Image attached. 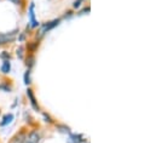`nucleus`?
I'll use <instances>...</instances> for the list:
<instances>
[{"label": "nucleus", "mask_w": 156, "mask_h": 143, "mask_svg": "<svg viewBox=\"0 0 156 143\" xmlns=\"http://www.w3.org/2000/svg\"><path fill=\"white\" fill-rule=\"evenodd\" d=\"M16 33L17 30L10 32V33H1L0 34V45H5L9 43H12L16 38Z\"/></svg>", "instance_id": "nucleus-1"}, {"label": "nucleus", "mask_w": 156, "mask_h": 143, "mask_svg": "<svg viewBox=\"0 0 156 143\" xmlns=\"http://www.w3.org/2000/svg\"><path fill=\"white\" fill-rule=\"evenodd\" d=\"M34 7H35V5L30 4V6H29V18H30V26L33 28H35V27L39 26V22L35 20V12H34Z\"/></svg>", "instance_id": "nucleus-2"}, {"label": "nucleus", "mask_w": 156, "mask_h": 143, "mask_svg": "<svg viewBox=\"0 0 156 143\" xmlns=\"http://www.w3.org/2000/svg\"><path fill=\"white\" fill-rule=\"evenodd\" d=\"M27 96L29 97V100H30V103H31V107L35 111H39V105H38V103H37V100H35V96H34V94H33V91L30 90V88H28L27 90Z\"/></svg>", "instance_id": "nucleus-3"}, {"label": "nucleus", "mask_w": 156, "mask_h": 143, "mask_svg": "<svg viewBox=\"0 0 156 143\" xmlns=\"http://www.w3.org/2000/svg\"><path fill=\"white\" fill-rule=\"evenodd\" d=\"M28 142L30 143H39L40 142V135L38 133V131H31L28 136Z\"/></svg>", "instance_id": "nucleus-4"}, {"label": "nucleus", "mask_w": 156, "mask_h": 143, "mask_svg": "<svg viewBox=\"0 0 156 143\" xmlns=\"http://www.w3.org/2000/svg\"><path fill=\"white\" fill-rule=\"evenodd\" d=\"M24 139H26L24 132H20V133H17V135L10 141V143H23Z\"/></svg>", "instance_id": "nucleus-5"}, {"label": "nucleus", "mask_w": 156, "mask_h": 143, "mask_svg": "<svg viewBox=\"0 0 156 143\" xmlns=\"http://www.w3.org/2000/svg\"><path fill=\"white\" fill-rule=\"evenodd\" d=\"M81 142H83L82 135L70 133V136H69V143H81Z\"/></svg>", "instance_id": "nucleus-6"}, {"label": "nucleus", "mask_w": 156, "mask_h": 143, "mask_svg": "<svg viewBox=\"0 0 156 143\" xmlns=\"http://www.w3.org/2000/svg\"><path fill=\"white\" fill-rule=\"evenodd\" d=\"M58 23H59V20H58V18H57V20H53V21L50 22V23H47V24L44 27L42 33H46V32H48V30H51V29H53L56 26H58Z\"/></svg>", "instance_id": "nucleus-7"}, {"label": "nucleus", "mask_w": 156, "mask_h": 143, "mask_svg": "<svg viewBox=\"0 0 156 143\" xmlns=\"http://www.w3.org/2000/svg\"><path fill=\"white\" fill-rule=\"evenodd\" d=\"M10 69H11V64H10L9 60H5L3 62V66H1V72H3L4 74H7L9 72H10Z\"/></svg>", "instance_id": "nucleus-8"}, {"label": "nucleus", "mask_w": 156, "mask_h": 143, "mask_svg": "<svg viewBox=\"0 0 156 143\" xmlns=\"http://www.w3.org/2000/svg\"><path fill=\"white\" fill-rule=\"evenodd\" d=\"M12 120H13V115H12V114H7V115H5L4 119H3V121L0 122V126H5V125L10 124Z\"/></svg>", "instance_id": "nucleus-9"}, {"label": "nucleus", "mask_w": 156, "mask_h": 143, "mask_svg": "<svg viewBox=\"0 0 156 143\" xmlns=\"http://www.w3.org/2000/svg\"><path fill=\"white\" fill-rule=\"evenodd\" d=\"M57 129L61 131V132H67V133H70V129L65 125H57Z\"/></svg>", "instance_id": "nucleus-10"}, {"label": "nucleus", "mask_w": 156, "mask_h": 143, "mask_svg": "<svg viewBox=\"0 0 156 143\" xmlns=\"http://www.w3.org/2000/svg\"><path fill=\"white\" fill-rule=\"evenodd\" d=\"M24 84L28 85L30 84V70H27L26 74H24Z\"/></svg>", "instance_id": "nucleus-11"}, {"label": "nucleus", "mask_w": 156, "mask_h": 143, "mask_svg": "<svg viewBox=\"0 0 156 143\" xmlns=\"http://www.w3.org/2000/svg\"><path fill=\"white\" fill-rule=\"evenodd\" d=\"M23 51H24V49L22 47V46H20L18 49H17V56H18V58H23Z\"/></svg>", "instance_id": "nucleus-12"}, {"label": "nucleus", "mask_w": 156, "mask_h": 143, "mask_svg": "<svg viewBox=\"0 0 156 143\" xmlns=\"http://www.w3.org/2000/svg\"><path fill=\"white\" fill-rule=\"evenodd\" d=\"M0 90H4V91H6V92H10V91H11V87H10L9 85L1 84V85H0Z\"/></svg>", "instance_id": "nucleus-13"}, {"label": "nucleus", "mask_w": 156, "mask_h": 143, "mask_svg": "<svg viewBox=\"0 0 156 143\" xmlns=\"http://www.w3.org/2000/svg\"><path fill=\"white\" fill-rule=\"evenodd\" d=\"M33 64H34V57H33V56H29L28 60H27V66L30 68V67H33Z\"/></svg>", "instance_id": "nucleus-14"}, {"label": "nucleus", "mask_w": 156, "mask_h": 143, "mask_svg": "<svg viewBox=\"0 0 156 143\" xmlns=\"http://www.w3.org/2000/svg\"><path fill=\"white\" fill-rule=\"evenodd\" d=\"M0 57H1L4 61H5V60H10V53L6 52V51H4V52L1 53V55H0Z\"/></svg>", "instance_id": "nucleus-15"}, {"label": "nucleus", "mask_w": 156, "mask_h": 143, "mask_svg": "<svg viewBox=\"0 0 156 143\" xmlns=\"http://www.w3.org/2000/svg\"><path fill=\"white\" fill-rule=\"evenodd\" d=\"M83 1V0H75L74 1V4H73V6H74V9H78V7H80V5H81V3Z\"/></svg>", "instance_id": "nucleus-16"}, {"label": "nucleus", "mask_w": 156, "mask_h": 143, "mask_svg": "<svg viewBox=\"0 0 156 143\" xmlns=\"http://www.w3.org/2000/svg\"><path fill=\"white\" fill-rule=\"evenodd\" d=\"M44 118H45V121H47V122H52L51 116H50V115H47L46 113H44Z\"/></svg>", "instance_id": "nucleus-17"}, {"label": "nucleus", "mask_w": 156, "mask_h": 143, "mask_svg": "<svg viewBox=\"0 0 156 143\" xmlns=\"http://www.w3.org/2000/svg\"><path fill=\"white\" fill-rule=\"evenodd\" d=\"M85 12H87V13L90 12V6H87V7H86V9H83V10H82V11L80 12V15H83Z\"/></svg>", "instance_id": "nucleus-18"}, {"label": "nucleus", "mask_w": 156, "mask_h": 143, "mask_svg": "<svg viewBox=\"0 0 156 143\" xmlns=\"http://www.w3.org/2000/svg\"><path fill=\"white\" fill-rule=\"evenodd\" d=\"M23 39H24V35H23V34H22V35H21V37H20V40H21V41H22V40H23Z\"/></svg>", "instance_id": "nucleus-19"}, {"label": "nucleus", "mask_w": 156, "mask_h": 143, "mask_svg": "<svg viewBox=\"0 0 156 143\" xmlns=\"http://www.w3.org/2000/svg\"><path fill=\"white\" fill-rule=\"evenodd\" d=\"M12 3H15V4H18V0H11Z\"/></svg>", "instance_id": "nucleus-20"}, {"label": "nucleus", "mask_w": 156, "mask_h": 143, "mask_svg": "<svg viewBox=\"0 0 156 143\" xmlns=\"http://www.w3.org/2000/svg\"><path fill=\"white\" fill-rule=\"evenodd\" d=\"M23 143H30V142H28V141H26V142H23Z\"/></svg>", "instance_id": "nucleus-21"}, {"label": "nucleus", "mask_w": 156, "mask_h": 143, "mask_svg": "<svg viewBox=\"0 0 156 143\" xmlns=\"http://www.w3.org/2000/svg\"><path fill=\"white\" fill-rule=\"evenodd\" d=\"M87 143H89V142H87Z\"/></svg>", "instance_id": "nucleus-22"}]
</instances>
